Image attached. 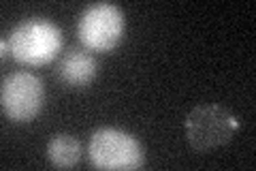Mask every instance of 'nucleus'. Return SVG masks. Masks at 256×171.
Segmentation results:
<instances>
[{
	"label": "nucleus",
	"mask_w": 256,
	"mask_h": 171,
	"mask_svg": "<svg viewBox=\"0 0 256 171\" xmlns=\"http://www.w3.org/2000/svg\"><path fill=\"white\" fill-rule=\"evenodd\" d=\"M11 56L28 67H41L60 54L62 30L45 18H26L9 35Z\"/></svg>",
	"instance_id": "obj_1"
},
{
	"label": "nucleus",
	"mask_w": 256,
	"mask_h": 171,
	"mask_svg": "<svg viewBox=\"0 0 256 171\" xmlns=\"http://www.w3.org/2000/svg\"><path fill=\"white\" fill-rule=\"evenodd\" d=\"M90 162L96 169L107 171H132L146 162V152L139 139L120 128H98L90 137L88 145Z\"/></svg>",
	"instance_id": "obj_2"
},
{
	"label": "nucleus",
	"mask_w": 256,
	"mask_h": 171,
	"mask_svg": "<svg viewBox=\"0 0 256 171\" xmlns=\"http://www.w3.org/2000/svg\"><path fill=\"white\" fill-rule=\"evenodd\" d=\"M124 13L111 3L88 5L77 20V37L92 52H111L124 37Z\"/></svg>",
	"instance_id": "obj_3"
},
{
	"label": "nucleus",
	"mask_w": 256,
	"mask_h": 171,
	"mask_svg": "<svg viewBox=\"0 0 256 171\" xmlns=\"http://www.w3.org/2000/svg\"><path fill=\"white\" fill-rule=\"evenodd\" d=\"M186 139L194 150L205 152L230 141L239 128L237 118L220 105H198L186 118Z\"/></svg>",
	"instance_id": "obj_4"
},
{
	"label": "nucleus",
	"mask_w": 256,
	"mask_h": 171,
	"mask_svg": "<svg viewBox=\"0 0 256 171\" xmlns=\"http://www.w3.org/2000/svg\"><path fill=\"white\" fill-rule=\"evenodd\" d=\"M0 103L4 116L13 122H30L43 109V81L30 71H15L2 79Z\"/></svg>",
	"instance_id": "obj_5"
},
{
	"label": "nucleus",
	"mask_w": 256,
	"mask_h": 171,
	"mask_svg": "<svg viewBox=\"0 0 256 171\" xmlns=\"http://www.w3.org/2000/svg\"><path fill=\"white\" fill-rule=\"evenodd\" d=\"M98 64L94 56L88 54L86 50L70 47L60 56L58 62V77L66 88H86L96 77Z\"/></svg>",
	"instance_id": "obj_6"
},
{
	"label": "nucleus",
	"mask_w": 256,
	"mask_h": 171,
	"mask_svg": "<svg viewBox=\"0 0 256 171\" xmlns=\"http://www.w3.org/2000/svg\"><path fill=\"white\" fill-rule=\"evenodd\" d=\"M47 158L56 167H73L82 158V145L73 135L58 133L47 141Z\"/></svg>",
	"instance_id": "obj_7"
}]
</instances>
